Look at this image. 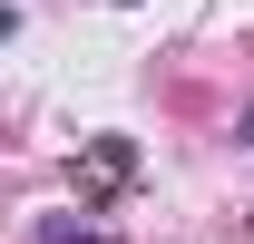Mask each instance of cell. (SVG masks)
I'll return each mask as SVG.
<instances>
[{
  "instance_id": "cell-3",
  "label": "cell",
  "mask_w": 254,
  "mask_h": 244,
  "mask_svg": "<svg viewBox=\"0 0 254 244\" xmlns=\"http://www.w3.org/2000/svg\"><path fill=\"white\" fill-rule=\"evenodd\" d=\"M235 147H254V118H245V127H235Z\"/></svg>"
},
{
  "instance_id": "cell-2",
  "label": "cell",
  "mask_w": 254,
  "mask_h": 244,
  "mask_svg": "<svg viewBox=\"0 0 254 244\" xmlns=\"http://www.w3.org/2000/svg\"><path fill=\"white\" fill-rule=\"evenodd\" d=\"M39 244H118V235H108V225H78V215H49Z\"/></svg>"
},
{
  "instance_id": "cell-1",
  "label": "cell",
  "mask_w": 254,
  "mask_h": 244,
  "mask_svg": "<svg viewBox=\"0 0 254 244\" xmlns=\"http://www.w3.org/2000/svg\"><path fill=\"white\" fill-rule=\"evenodd\" d=\"M88 176L98 185H127V176H137V147H127V137H98V147H88Z\"/></svg>"
}]
</instances>
